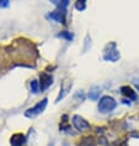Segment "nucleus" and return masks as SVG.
<instances>
[{"label":"nucleus","instance_id":"7ed1b4c3","mask_svg":"<svg viewBox=\"0 0 139 146\" xmlns=\"http://www.w3.org/2000/svg\"><path fill=\"white\" fill-rule=\"evenodd\" d=\"M47 104H48V98H43L42 101H39L36 106L28 108L25 112V117H27V118H33V117L38 115L39 113H42L44 109H46Z\"/></svg>","mask_w":139,"mask_h":146},{"label":"nucleus","instance_id":"4468645a","mask_svg":"<svg viewBox=\"0 0 139 146\" xmlns=\"http://www.w3.org/2000/svg\"><path fill=\"white\" fill-rule=\"evenodd\" d=\"M75 9L79 10V11H84L85 9H86V0H76Z\"/></svg>","mask_w":139,"mask_h":146},{"label":"nucleus","instance_id":"9d476101","mask_svg":"<svg viewBox=\"0 0 139 146\" xmlns=\"http://www.w3.org/2000/svg\"><path fill=\"white\" fill-rule=\"evenodd\" d=\"M100 95H101V88L99 86H94L90 88V92H89V98L91 101H97L100 98Z\"/></svg>","mask_w":139,"mask_h":146},{"label":"nucleus","instance_id":"6e6552de","mask_svg":"<svg viewBox=\"0 0 139 146\" xmlns=\"http://www.w3.org/2000/svg\"><path fill=\"white\" fill-rule=\"evenodd\" d=\"M120 90H121V93H122V95H123L124 97L129 98L130 101H137L138 95H137V92L134 91L132 87H129V86H122Z\"/></svg>","mask_w":139,"mask_h":146},{"label":"nucleus","instance_id":"9b49d317","mask_svg":"<svg viewBox=\"0 0 139 146\" xmlns=\"http://www.w3.org/2000/svg\"><path fill=\"white\" fill-rule=\"evenodd\" d=\"M49 1L54 4L57 6V9L67 10V6L69 5V1H70V0H49Z\"/></svg>","mask_w":139,"mask_h":146},{"label":"nucleus","instance_id":"423d86ee","mask_svg":"<svg viewBox=\"0 0 139 146\" xmlns=\"http://www.w3.org/2000/svg\"><path fill=\"white\" fill-rule=\"evenodd\" d=\"M53 84V76L47 72H41L39 74V91L43 92Z\"/></svg>","mask_w":139,"mask_h":146},{"label":"nucleus","instance_id":"ddd939ff","mask_svg":"<svg viewBox=\"0 0 139 146\" xmlns=\"http://www.w3.org/2000/svg\"><path fill=\"white\" fill-rule=\"evenodd\" d=\"M30 87H31V91L35 93H38L39 92V81L37 80H32L31 81V84H30Z\"/></svg>","mask_w":139,"mask_h":146},{"label":"nucleus","instance_id":"39448f33","mask_svg":"<svg viewBox=\"0 0 139 146\" xmlns=\"http://www.w3.org/2000/svg\"><path fill=\"white\" fill-rule=\"evenodd\" d=\"M73 125H74V128L79 131H86L90 129V124L83 118V117H80L78 114H75L73 117Z\"/></svg>","mask_w":139,"mask_h":146},{"label":"nucleus","instance_id":"f03ea898","mask_svg":"<svg viewBox=\"0 0 139 146\" xmlns=\"http://www.w3.org/2000/svg\"><path fill=\"white\" fill-rule=\"evenodd\" d=\"M117 107V101L111 96H104L101 97L99 101V104H97V109H99L100 113H111L112 111H114Z\"/></svg>","mask_w":139,"mask_h":146},{"label":"nucleus","instance_id":"dca6fc26","mask_svg":"<svg viewBox=\"0 0 139 146\" xmlns=\"http://www.w3.org/2000/svg\"><path fill=\"white\" fill-rule=\"evenodd\" d=\"M10 0H0V9H5L9 6Z\"/></svg>","mask_w":139,"mask_h":146},{"label":"nucleus","instance_id":"2eb2a0df","mask_svg":"<svg viewBox=\"0 0 139 146\" xmlns=\"http://www.w3.org/2000/svg\"><path fill=\"white\" fill-rule=\"evenodd\" d=\"M58 37L59 38H64V39H67V40L70 42V40H73V37H74V36H73L70 32L64 31V32H60V33H58Z\"/></svg>","mask_w":139,"mask_h":146},{"label":"nucleus","instance_id":"f3484780","mask_svg":"<svg viewBox=\"0 0 139 146\" xmlns=\"http://www.w3.org/2000/svg\"><path fill=\"white\" fill-rule=\"evenodd\" d=\"M133 85L137 87V90L139 91V79H134L133 80Z\"/></svg>","mask_w":139,"mask_h":146},{"label":"nucleus","instance_id":"20e7f679","mask_svg":"<svg viewBox=\"0 0 139 146\" xmlns=\"http://www.w3.org/2000/svg\"><path fill=\"white\" fill-rule=\"evenodd\" d=\"M46 17L51 21H54V22H58V23H62V25H65L67 23V10H63V9H57L52 13H48Z\"/></svg>","mask_w":139,"mask_h":146},{"label":"nucleus","instance_id":"a211bd4d","mask_svg":"<svg viewBox=\"0 0 139 146\" xmlns=\"http://www.w3.org/2000/svg\"><path fill=\"white\" fill-rule=\"evenodd\" d=\"M132 136L133 137H139V133L138 134H132Z\"/></svg>","mask_w":139,"mask_h":146},{"label":"nucleus","instance_id":"f8f14e48","mask_svg":"<svg viewBox=\"0 0 139 146\" xmlns=\"http://www.w3.org/2000/svg\"><path fill=\"white\" fill-rule=\"evenodd\" d=\"M78 146H96V143H95V140H94V137L88 136V137L81 139L80 143L78 144Z\"/></svg>","mask_w":139,"mask_h":146},{"label":"nucleus","instance_id":"0eeeda50","mask_svg":"<svg viewBox=\"0 0 139 146\" xmlns=\"http://www.w3.org/2000/svg\"><path fill=\"white\" fill-rule=\"evenodd\" d=\"M26 143V136L21 133H16L10 137V145L11 146H23Z\"/></svg>","mask_w":139,"mask_h":146},{"label":"nucleus","instance_id":"f257e3e1","mask_svg":"<svg viewBox=\"0 0 139 146\" xmlns=\"http://www.w3.org/2000/svg\"><path fill=\"white\" fill-rule=\"evenodd\" d=\"M121 58V53L120 50L117 49V44L116 42H110L106 44L105 49H104V55H102V59L105 62H111V63H116L118 62Z\"/></svg>","mask_w":139,"mask_h":146},{"label":"nucleus","instance_id":"1a4fd4ad","mask_svg":"<svg viewBox=\"0 0 139 146\" xmlns=\"http://www.w3.org/2000/svg\"><path fill=\"white\" fill-rule=\"evenodd\" d=\"M72 81L70 82H68L67 84V81H64V82L62 84V87H60V92H59V95H58V97H57V100H55V102L58 103L60 100H63L64 97H65V95L70 91V88H72Z\"/></svg>","mask_w":139,"mask_h":146}]
</instances>
